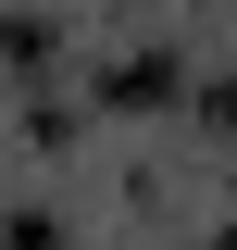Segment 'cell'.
Listing matches in <instances>:
<instances>
[{"mask_svg": "<svg viewBox=\"0 0 237 250\" xmlns=\"http://www.w3.org/2000/svg\"><path fill=\"white\" fill-rule=\"evenodd\" d=\"M0 250H50V213H13V225H0Z\"/></svg>", "mask_w": 237, "mask_h": 250, "instance_id": "1", "label": "cell"}]
</instances>
